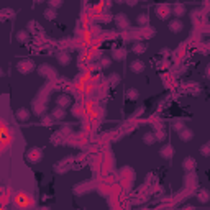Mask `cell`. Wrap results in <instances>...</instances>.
Instances as JSON below:
<instances>
[{"label": "cell", "mask_w": 210, "mask_h": 210, "mask_svg": "<svg viewBox=\"0 0 210 210\" xmlns=\"http://www.w3.org/2000/svg\"><path fill=\"white\" fill-rule=\"evenodd\" d=\"M16 67H18V71L21 74H28V72H31L34 69V62L31 59H23V61L18 62V66H16Z\"/></svg>", "instance_id": "6da1fadb"}, {"label": "cell", "mask_w": 210, "mask_h": 210, "mask_svg": "<svg viewBox=\"0 0 210 210\" xmlns=\"http://www.w3.org/2000/svg\"><path fill=\"white\" fill-rule=\"evenodd\" d=\"M169 30H171L172 33H180V31L184 30V23L180 21L179 18L172 20V21H169Z\"/></svg>", "instance_id": "7a4b0ae2"}, {"label": "cell", "mask_w": 210, "mask_h": 210, "mask_svg": "<svg viewBox=\"0 0 210 210\" xmlns=\"http://www.w3.org/2000/svg\"><path fill=\"white\" fill-rule=\"evenodd\" d=\"M71 102L72 100H71V97H69V95H59L56 98V105L59 108H67L69 105H71Z\"/></svg>", "instance_id": "3957f363"}, {"label": "cell", "mask_w": 210, "mask_h": 210, "mask_svg": "<svg viewBox=\"0 0 210 210\" xmlns=\"http://www.w3.org/2000/svg\"><path fill=\"white\" fill-rule=\"evenodd\" d=\"M115 21H116V25H118L120 28H128L130 26V21H128V18H126V15H123V13H118L116 15V18H115Z\"/></svg>", "instance_id": "277c9868"}, {"label": "cell", "mask_w": 210, "mask_h": 210, "mask_svg": "<svg viewBox=\"0 0 210 210\" xmlns=\"http://www.w3.org/2000/svg\"><path fill=\"white\" fill-rule=\"evenodd\" d=\"M130 69H131V72H135V74H139V72H143L144 71V62H141V61H133L131 64H130Z\"/></svg>", "instance_id": "5b68a950"}, {"label": "cell", "mask_w": 210, "mask_h": 210, "mask_svg": "<svg viewBox=\"0 0 210 210\" xmlns=\"http://www.w3.org/2000/svg\"><path fill=\"white\" fill-rule=\"evenodd\" d=\"M179 138L184 139V141H190V139L194 138V133H192L189 128H182V130H179Z\"/></svg>", "instance_id": "8992f818"}, {"label": "cell", "mask_w": 210, "mask_h": 210, "mask_svg": "<svg viewBox=\"0 0 210 210\" xmlns=\"http://www.w3.org/2000/svg\"><path fill=\"white\" fill-rule=\"evenodd\" d=\"M30 110H28V108H25V107H21L20 110H18V112H16V118H18L20 121H25V120H28V118H30Z\"/></svg>", "instance_id": "52a82bcc"}, {"label": "cell", "mask_w": 210, "mask_h": 210, "mask_svg": "<svg viewBox=\"0 0 210 210\" xmlns=\"http://www.w3.org/2000/svg\"><path fill=\"white\" fill-rule=\"evenodd\" d=\"M182 166H184L185 171H194L195 166H197V162H195L194 158H187V159H185V161L182 162Z\"/></svg>", "instance_id": "ba28073f"}, {"label": "cell", "mask_w": 210, "mask_h": 210, "mask_svg": "<svg viewBox=\"0 0 210 210\" xmlns=\"http://www.w3.org/2000/svg\"><path fill=\"white\" fill-rule=\"evenodd\" d=\"M172 154H174V148L171 146V144H166V146L161 149V156H162V158H166V159L172 158Z\"/></svg>", "instance_id": "9c48e42d"}, {"label": "cell", "mask_w": 210, "mask_h": 210, "mask_svg": "<svg viewBox=\"0 0 210 210\" xmlns=\"http://www.w3.org/2000/svg\"><path fill=\"white\" fill-rule=\"evenodd\" d=\"M57 61H59L62 66H66V64L71 62V56H69V52H59V54H57Z\"/></svg>", "instance_id": "30bf717a"}, {"label": "cell", "mask_w": 210, "mask_h": 210, "mask_svg": "<svg viewBox=\"0 0 210 210\" xmlns=\"http://www.w3.org/2000/svg\"><path fill=\"white\" fill-rule=\"evenodd\" d=\"M125 56H126V51L125 49H115L113 54H112V57H113V59H116V61H123Z\"/></svg>", "instance_id": "8fae6325"}, {"label": "cell", "mask_w": 210, "mask_h": 210, "mask_svg": "<svg viewBox=\"0 0 210 210\" xmlns=\"http://www.w3.org/2000/svg\"><path fill=\"white\" fill-rule=\"evenodd\" d=\"M144 48H146V46H144V43H135L131 46V51L135 52V54H143L144 52Z\"/></svg>", "instance_id": "7c38bea8"}, {"label": "cell", "mask_w": 210, "mask_h": 210, "mask_svg": "<svg viewBox=\"0 0 210 210\" xmlns=\"http://www.w3.org/2000/svg\"><path fill=\"white\" fill-rule=\"evenodd\" d=\"M197 200L202 202V203H207V202H208V192H207L205 189L200 190L199 194H197Z\"/></svg>", "instance_id": "4fadbf2b"}, {"label": "cell", "mask_w": 210, "mask_h": 210, "mask_svg": "<svg viewBox=\"0 0 210 210\" xmlns=\"http://www.w3.org/2000/svg\"><path fill=\"white\" fill-rule=\"evenodd\" d=\"M52 116H56L57 120H61V118H64V116H66V110L56 107L54 110H52Z\"/></svg>", "instance_id": "5bb4252c"}, {"label": "cell", "mask_w": 210, "mask_h": 210, "mask_svg": "<svg viewBox=\"0 0 210 210\" xmlns=\"http://www.w3.org/2000/svg\"><path fill=\"white\" fill-rule=\"evenodd\" d=\"M16 39H18L20 43H25L26 39H28V33L25 31V30H21V31H18L16 33Z\"/></svg>", "instance_id": "9a60e30c"}, {"label": "cell", "mask_w": 210, "mask_h": 210, "mask_svg": "<svg viewBox=\"0 0 210 210\" xmlns=\"http://www.w3.org/2000/svg\"><path fill=\"white\" fill-rule=\"evenodd\" d=\"M184 13H185V8L182 5H176V7H174V15L176 16H182Z\"/></svg>", "instance_id": "2e32d148"}, {"label": "cell", "mask_w": 210, "mask_h": 210, "mask_svg": "<svg viewBox=\"0 0 210 210\" xmlns=\"http://www.w3.org/2000/svg\"><path fill=\"white\" fill-rule=\"evenodd\" d=\"M126 97L131 98V100H136V98H138V90L136 89H130V90H128V94H126Z\"/></svg>", "instance_id": "e0dca14e"}, {"label": "cell", "mask_w": 210, "mask_h": 210, "mask_svg": "<svg viewBox=\"0 0 210 210\" xmlns=\"http://www.w3.org/2000/svg\"><path fill=\"white\" fill-rule=\"evenodd\" d=\"M44 16H46V18H48V20H52V18H54V16H56V10H52V8H48V10L44 11Z\"/></svg>", "instance_id": "ac0fdd59"}, {"label": "cell", "mask_w": 210, "mask_h": 210, "mask_svg": "<svg viewBox=\"0 0 210 210\" xmlns=\"http://www.w3.org/2000/svg\"><path fill=\"white\" fill-rule=\"evenodd\" d=\"M144 141H146L148 144H153L154 141H156V138H154V135H151V133H148V135H144Z\"/></svg>", "instance_id": "d6986e66"}, {"label": "cell", "mask_w": 210, "mask_h": 210, "mask_svg": "<svg viewBox=\"0 0 210 210\" xmlns=\"http://www.w3.org/2000/svg\"><path fill=\"white\" fill-rule=\"evenodd\" d=\"M138 23H139V25H146V23H148V15L146 13H141V15L138 16Z\"/></svg>", "instance_id": "ffe728a7"}, {"label": "cell", "mask_w": 210, "mask_h": 210, "mask_svg": "<svg viewBox=\"0 0 210 210\" xmlns=\"http://www.w3.org/2000/svg\"><path fill=\"white\" fill-rule=\"evenodd\" d=\"M154 138H156V139H159V141H162V139L166 138V133H164V131H158L156 135H154Z\"/></svg>", "instance_id": "44dd1931"}, {"label": "cell", "mask_w": 210, "mask_h": 210, "mask_svg": "<svg viewBox=\"0 0 210 210\" xmlns=\"http://www.w3.org/2000/svg\"><path fill=\"white\" fill-rule=\"evenodd\" d=\"M208 146H210V144L207 143V144H203V148L200 149V153H202L203 156H208Z\"/></svg>", "instance_id": "7402d4cb"}, {"label": "cell", "mask_w": 210, "mask_h": 210, "mask_svg": "<svg viewBox=\"0 0 210 210\" xmlns=\"http://www.w3.org/2000/svg\"><path fill=\"white\" fill-rule=\"evenodd\" d=\"M61 2H49V8H52V10H54V8H57V7H61Z\"/></svg>", "instance_id": "603a6c76"}, {"label": "cell", "mask_w": 210, "mask_h": 210, "mask_svg": "<svg viewBox=\"0 0 210 210\" xmlns=\"http://www.w3.org/2000/svg\"><path fill=\"white\" fill-rule=\"evenodd\" d=\"M110 62H112V61H110V57H103V59H102V64H103L105 67H108Z\"/></svg>", "instance_id": "cb8c5ba5"}, {"label": "cell", "mask_w": 210, "mask_h": 210, "mask_svg": "<svg viewBox=\"0 0 210 210\" xmlns=\"http://www.w3.org/2000/svg\"><path fill=\"white\" fill-rule=\"evenodd\" d=\"M182 210H195V208H194V207H190V205H187V207H184Z\"/></svg>", "instance_id": "d4e9b609"}, {"label": "cell", "mask_w": 210, "mask_h": 210, "mask_svg": "<svg viewBox=\"0 0 210 210\" xmlns=\"http://www.w3.org/2000/svg\"><path fill=\"white\" fill-rule=\"evenodd\" d=\"M41 210H49V208H46V207H44V208H41Z\"/></svg>", "instance_id": "484cf974"}]
</instances>
